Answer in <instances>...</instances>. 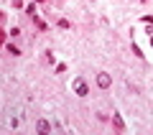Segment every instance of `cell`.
Returning a JSON list of instances; mask_svg holds the SVG:
<instances>
[{
  "label": "cell",
  "instance_id": "3957f363",
  "mask_svg": "<svg viewBox=\"0 0 153 135\" xmlns=\"http://www.w3.org/2000/svg\"><path fill=\"white\" fill-rule=\"evenodd\" d=\"M36 130H38V133H49V130H51V122H46V120H38V122H36Z\"/></svg>",
  "mask_w": 153,
  "mask_h": 135
},
{
  "label": "cell",
  "instance_id": "52a82bcc",
  "mask_svg": "<svg viewBox=\"0 0 153 135\" xmlns=\"http://www.w3.org/2000/svg\"><path fill=\"white\" fill-rule=\"evenodd\" d=\"M151 43H153V38H151Z\"/></svg>",
  "mask_w": 153,
  "mask_h": 135
},
{
  "label": "cell",
  "instance_id": "5b68a950",
  "mask_svg": "<svg viewBox=\"0 0 153 135\" xmlns=\"http://www.w3.org/2000/svg\"><path fill=\"white\" fill-rule=\"evenodd\" d=\"M8 54H10V56H21V51H18L16 46H8Z\"/></svg>",
  "mask_w": 153,
  "mask_h": 135
},
{
  "label": "cell",
  "instance_id": "8992f818",
  "mask_svg": "<svg viewBox=\"0 0 153 135\" xmlns=\"http://www.w3.org/2000/svg\"><path fill=\"white\" fill-rule=\"evenodd\" d=\"M3 38H5V33H3V28H0V43H3Z\"/></svg>",
  "mask_w": 153,
  "mask_h": 135
},
{
  "label": "cell",
  "instance_id": "7a4b0ae2",
  "mask_svg": "<svg viewBox=\"0 0 153 135\" xmlns=\"http://www.w3.org/2000/svg\"><path fill=\"white\" fill-rule=\"evenodd\" d=\"M97 84L102 87V89H107V87H110V74H105V71H102V74H97Z\"/></svg>",
  "mask_w": 153,
  "mask_h": 135
},
{
  "label": "cell",
  "instance_id": "6da1fadb",
  "mask_svg": "<svg viewBox=\"0 0 153 135\" xmlns=\"http://www.w3.org/2000/svg\"><path fill=\"white\" fill-rule=\"evenodd\" d=\"M71 89H74V94H79V97H87L89 94V87H87V82H84L82 76H76V79L71 82Z\"/></svg>",
  "mask_w": 153,
  "mask_h": 135
},
{
  "label": "cell",
  "instance_id": "277c9868",
  "mask_svg": "<svg viewBox=\"0 0 153 135\" xmlns=\"http://www.w3.org/2000/svg\"><path fill=\"white\" fill-rule=\"evenodd\" d=\"M112 122H115V128H117V130H123V128H125V122H123V117H120L117 112H112Z\"/></svg>",
  "mask_w": 153,
  "mask_h": 135
}]
</instances>
